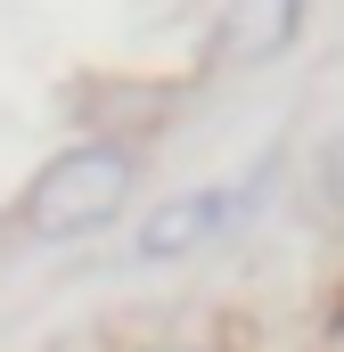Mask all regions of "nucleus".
Listing matches in <instances>:
<instances>
[{
    "mask_svg": "<svg viewBox=\"0 0 344 352\" xmlns=\"http://www.w3.org/2000/svg\"><path fill=\"white\" fill-rule=\"evenodd\" d=\"M246 205H255V180H238V188H189V197H172V205H156V213L140 221V254H148V263H172V254L222 238Z\"/></svg>",
    "mask_w": 344,
    "mask_h": 352,
    "instance_id": "2",
    "label": "nucleus"
},
{
    "mask_svg": "<svg viewBox=\"0 0 344 352\" xmlns=\"http://www.w3.org/2000/svg\"><path fill=\"white\" fill-rule=\"evenodd\" d=\"M131 180H140V164H131V148H115V140H83V148H66V156H50L41 173H33V188H25V230L33 238H90V230H107L115 213H123V197H131Z\"/></svg>",
    "mask_w": 344,
    "mask_h": 352,
    "instance_id": "1",
    "label": "nucleus"
},
{
    "mask_svg": "<svg viewBox=\"0 0 344 352\" xmlns=\"http://www.w3.org/2000/svg\"><path fill=\"white\" fill-rule=\"evenodd\" d=\"M295 16H303V0H230V8H222V58H230V66L279 58V50L295 41Z\"/></svg>",
    "mask_w": 344,
    "mask_h": 352,
    "instance_id": "3",
    "label": "nucleus"
},
{
    "mask_svg": "<svg viewBox=\"0 0 344 352\" xmlns=\"http://www.w3.org/2000/svg\"><path fill=\"white\" fill-rule=\"evenodd\" d=\"M320 188H328V205H344V140L320 156Z\"/></svg>",
    "mask_w": 344,
    "mask_h": 352,
    "instance_id": "4",
    "label": "nucleus"
}]
</instances>
